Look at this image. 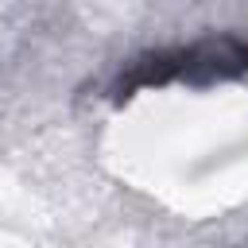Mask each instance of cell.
I'll return each instance as SVG.
<instances>
[{"mask_svg": "<svg viewBox=\"0 0 248 248\" xmlns=\"http://www.w3.org/2000/svg\"><path fill=\"white\" fill-rule=\"evenodd\" d=\"M248 70V43L221 35V39H202L182 50V78L194 81H213V78H232Z\"/></svg>", "mask_w": 248, "mask_h": 248, "instance_id": "cell-1", "label": "cell"}]
</instances>
